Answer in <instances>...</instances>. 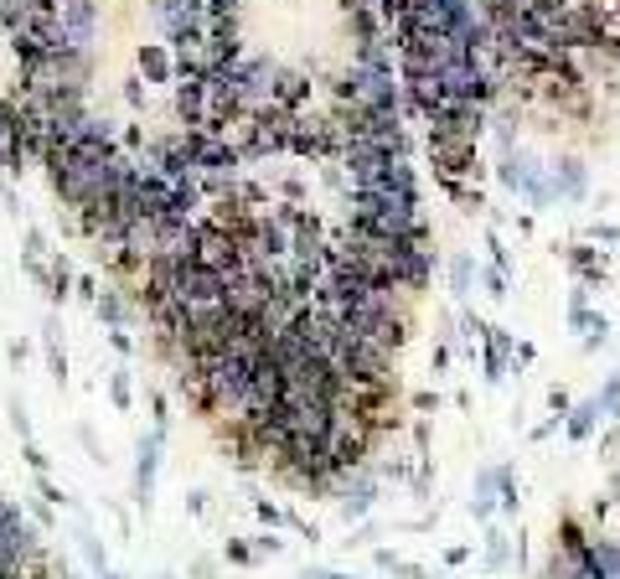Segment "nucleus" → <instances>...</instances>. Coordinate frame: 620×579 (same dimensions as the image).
I'll use <instances>...</instances> for the list:
<instances>
[{
    "mask_svg": "<svg viewBox=\"0 0 620 579\" xmlns=\"http://www.w3.org/2000/svg\"><path fill=\"white\" fill-rule=\"evenodd\" d=\"M595 419H605V409H600V399H589V404H579V409H574V419H569V435H574V440H589V430H595Z\"/></svg>",
    "mask_w": 620,
    "mask_h": 579,
    "instance_id": "nucleus-12",
    "label": "nucleus"
},
{
    "mask_svg": "<svg viewBox=\"0 0 620 579\" xmlns=\"http://www.w3.org/2000/svg\"><path fill=\"white\" fill-rule=\"evenodd\" d=\"M104 579H124V574H114V569H104Z\"/></svg>",
    "mask_w": 620,
    "mask_h": 579,
    "instance_id": "nucleus-27",
    "label": "nucleus"
},
{
    "mask_svg": "<svg viewBox=\"0 0 620 579\" xmlns=\"http://www.w3.org/2000/svg\"><path fill=\"white\" fill-rule=\"evenodd\" d=\"M305 579H347V574H331V569H305Z\"/></svg>",
    "mask_w": 620,
    "mask_h": 579,
    "instance_id": "nucleus-26",
    "label": "nucleus"
},
{
    "mask_svg": "<svg viewBox=\"0 0 620 579\" xmlns=\"http://www.w3.org/2000/svg\"><path fill=\"white\" fill-rule=\"evenodd\" d=\"M569 269L579 274V280H600V274H605V264H600L595 249H569Z\"/></svg>",
    "mask_w": 620,
    "mask_h": 579,
    "instance_id": "nucleus-14",
    "label": "nucleus"
},
{
    "mask_svg": "<svg viewBox=\"0 0 620 579\" xmlns=\"http://www.w3.org/2000/svg\"><path fill=\"white\" fill-rule=\"evenodd\" d=\"M507 352H512V337L507 331H486V378H502V362H507Z\"/></svg>",
    "mask_w": 620,
    "mask_h": 579,
    "instance_id": "nucleus-11",
    "label": "nucleus"
},
{
    "mask_svg": "<svg viewBox=\"0 0 620 579\" xmlns=\"http://www.w3.org/2000/svg\"><path fill=\"white\" fill-rule=\"evenodd\" d=\"M372 450H378V435H372L362 419L341 414V419H336V430H331V471H336V481L357 476V471L367 466V455H372Z\"/></svg>",
    "mask_w": 620,
    "mask_h": 579,
    "instance_id": "nucleus-1",
    "label": "nucleus"
},
{
    "mask_svg": "<svg viewBox=\"0 0 620 579\" xmlns=\"http://www.w3.org/2000/svg\"><path fill=\"white\" fill-rule=\"evenodd\" d=\"M109 399H114V409H130V404H135V383H130V373H114V378H109Z\"/></svg>",
    "mask_w": 620,
    "mask_h": 579,
    "instance_id": "nucleus-15",
    "label": "nucleus"
},
{
    "mask_svg": "<svg viewBox=\"0 0 620 579\" xmlns=\"http://www.w3.org/2000/svg\"><path fill=\"white\" fill-rule=\"evenodd\" d=\"M161 445H166V430H150V435L140 440V461H135V497H140V507H150L155 466H161Z\"/></svg>",
    "mask_w": 620,
    "mask_h": 579,
    "instance_id": "nucleus-6",
    "label": "nucleus"
},
{
    "mask_svg": "<svg viewBox=\"0 0 620 579\" xmlns=\"http://www.w3.org/2000/svg\"><path fill=\"white\" fill-rule=\"evenodd\" d=\"M367 507H372V481L357 471V476L341 481V517H347V523H357V517H367Z\"/></svg>",
    "mask_w": 620,
    "mask_h": 579,
    "instance_id": "nucleus-8",
    "label": "nucleus"
},
{
    "mask_svg": "<svg viewBox=\"0 0 620 579\" xmlns=\"http://www.w3.org/2000/svg\"><path fill=\"white\" fill-rule=\"evenodd\" d=\"M21 259H47V238L37 228H26V254Z\"/></svg>",
    "mask_w": 620,
    "mask_h": 579,
    "instance_id": "nucleus-19",
    "label": "nucleus"
},
{
    "mask_svg": "<svg viewBox=\"0 0 620 579\" xmlns=\"http://www.w3.org/2000/svg\"><path fill=\"white\" fill-rule=\"evenodd\" d=\"M42 342H47V362H52V378L62 383V378H68V352H62V342H57V321H47Z\"/></svg>",
    "mask_w": 620,
    "mask_h": 579,
    "instance_id": "nucleus-13",
    "label": "nucleus"
},
{
    "mask_svg": "<svg viewBox=\"0 0 620 579\" xmlns=\"http://www.w3.org/2000/svg\"><path fill=\"white\" fill-rule=\"evenodd\" d=\"M124 99H130L135 109H145V94H140V83H124Z\"/></svg>",
    "mask_w": 620,
    "mask_h": 579,
    "instance_id": "nucleus-24",
    "label": "nucleus"
},
{
    "mask_svg": "<svg viewBox=\"0 0 620 579\" xmlns=\"http://www.w3.org/2000/svg\"><path fill=\"white\" fill-rule=\"evenodd\" d=\"M57 21H62V32H68L73 47L93 52V37H99V0H62Z\"/></svg>",
    "mask_w": 620,
    "mask_h": 579,
    "instance_id": "nucleus-5",
    "label": "nucleus"
},
{
    "mask_svg": "<svg viewBox=\"0 0 620 579\" xmlns=\"http://www.w3.org/2000/svg\"><path fill=\"white\" fill-rule=\"evenodd\" d=\"M37 559H47V554H42V533L11 507L6 523H0V564L21 569V564H37Z\"/></svg>",
    "mask_w": 620,
    "mask_h": 579,
    "instance_id": "nucleus-2",
    "label": "nucleus"
},
{
    "mask_svg": "<svg viewBox=\"0 0 620 579\" xmlns=\"http://www.w3.org/2000/svg\"><path fill=\"white\" fill-rule=\"evenodd\" d=\"M279 548H285V543H279L274 533H264V538L254 543V554H259V559H269V554H279Z\"/></svg>",
    "mask_w": 620,
    "mask_h": 579,
    "instance_id": "nucleus-21",
    "label": "nucleus"
},
{
    "mask_svg": "<svg viewBox=\"0 0 620 579\" xmlns=\"http://www.w3.org/2000/svg\"><path fill=\"white\" fill-rule=\"evenodd\" d=\"M93 316H99L109 331H119V326H124V316H130V306H124V295H119V290H104L99 300H93Z\"/></svg>",
    "mask_w": 620,
    "mask_h": 579,
    "instance_id": "nucleus-10",
    "label": "nucleus"
},
{
    "mask_svg": "<svg viewBox=\"0 0 620 579\" xmlns=\"http://www.w3.org/2000/svg\"><path fill=\"white\" fill-rule=\"evenodd\" d=\"M78 295H83V300H88V306H93V300H99L104 290H99V280H78Z\"/></svg>",
    "mask_w": 620,
    "mask_h": 579,
    "instance_id": "nucleus-22",
    "label": "nucleus"
},
{
    "mask_svg": "<svg viewBox=\"0 0 620 579\" xmlns=\"http://www.w3.org/2000/svg\"><path fill=\"white\" fill-rule=\"evenodd\" d=\"M223 554H228V564H254V559H259V554H254V548H248L243 538H228Z\"/></svg>",
    "mask_w": 620,
    "mask_h": 579,
    "instance_id": "nucleus-17",
    "label": "nucleus"
},
{
    "mask_svg": "<svg viewBox=\"0 0 620 579\" xmlns=\"http://www.w3.org/2000/svg\"><path fill=\"white\" fill-rule=\"evenodd\" d=\"M11 424H16V435H21V440H31V419H26L21 399H11Z\"/></svg>",
    "mask_w": 620,
    "mask_h": 579,
    "instance_id": "nucleus-20",
    "label": "nucleus"
},
{
    "mask_svg": "<svg viewBox=\"0 0 620 579\" xmlns=\"http://www.w3.org/2000/svg\"><path fill=\"white\" fill-rule=\"evenodd\" d=\"M254 512H259V523H264V528H269V533H274V528H279V523H290V512H279V507H274V502H254Z\"/></svg>",
    "mask_w": 620,
    "mask_h": 579,
    "instance_id": "nucleus-16",
    "label": "nucleus"
},
{
    "mask_svg": "<svg viewBox=\"0 0 620 579\" xmlns=\"http://www.w3.org/2000/svg\"><path fill=\"white\" fill-rule=\"evenodd\" d=\"M310 94H316L310 73H300V68H274V94H269V104H274L279 114H305V109H310Z\"/></svg>",
    "mask_w": 620,
    "mask_h": 579,
    "instance_id": "nucleus-4",
    "label": "nucleus"
},
{
    "mask_svg": "<svg viewBox=\"0 0 620 579\" xmlns=\"http://www.w3.org/2000/svg\"><path fill=\"white\" fill-rule=\"evenodd\" d=\"M207 78H181L171 83V114H176V125L181 130H207Z\"/></svg>",
    "mask_w": 620,
    "mask_h": 579,
    "instance_id": "nucleus-3",
    "label": "nucleus"
},
{
    "mask_svg": "<svg viewBox=\"0 0 620 579\" xmlns=\"http://www.w3.org/2000/svg\"><path fill=\"white\" fill-rule=\"evenodd\" d=\"M135 68H140L145 83H176V52L166 42H140Z\"/></svg>",
    "mask_w": 620,
    "mask_h": 579,
    "instance_id": "nucleus-7",
    "label": "nucleus"
},
{
    "mask_svg": "<svg viewBox=\"0 0 620 579\" xmlns=\"http://www.w3.org/2000/svg\"><path fill=\"white\" fill-rule=\"evenodd\" d=\"M73 290H78L73 264L62 259V254H52V259H47V300H52V306H62V300H68Z\"/></svg>",
    "mask_w": 620,
    "mask_h": 579,
    "instance_id": "nucleus-9",
    "label": "nucleus"
},
{
    "mask_svg": "<svg viewBox=\"0 0 620 579\" xmlns=\"http://www.w3.org/2000/svg\"><path fill=\"white\" fill-rule=\"evenodd\" d=\"M202 11H207V16H238L243 0H202Z\"/></svg>",
    "mask_w": 620,
    "mask_h": 579,
    "instance_id": "nucleus-18",
    "label": "nucleus"
},
{
    "mask_svg": "<svg viewBox=\"0 0 620 579\" xmlns=\"http://www.w3.org/2000/svg\"><path fill=\"white\" fill-rule=\"evenodd\" d=\"M109 347H114V352H135V342L124 337V331H109Z\"/></svg>",
    "mask_w": 620,
    "mask_h": 579,
    "instance_id": "nucleus-23",
    "label": "nucleus"
},
{
    "mask_svg": "<svg viewBox=\"0 0 620 579\" xmlns=\"http://www.w3.org/2000/svg\"><path fill=\"white\" fill-rule=\"evenodd\" d=\"M192 579H212V559H197L192 564Z\"/></svg>",
    "mask_w": 620,
    "mask_h": 579,
    "instance_id": "nucleus-25",
    "label": "nucleus"
},
{
    "mask_svg": "<svg viewBox=\"0 0 620 579\" xmlns=\"http://www.w3.org/2000/svg\"><path fill=\"white\" fill-rule=\"evenodd\" d=\"M155 579H171V574H155Z\"/></svg>",
    "mask_w": 620,
    "mask_h": 579,
    "instance_id": "nucleus-28",
    "label": "nucleus"
}]
</instances>
